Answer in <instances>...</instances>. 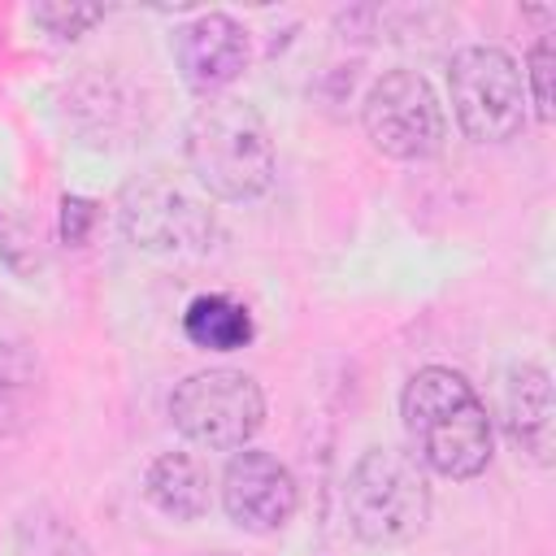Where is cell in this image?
I'll use <instances>...</instances> for the list:
<instances>
[{
	"instance_id": "3957f363",
	"label": "cell",
	"mask_w": 556,
	"mask_h": 556,
	"mask_svg": "<svg viewBox=\"0 0 556 556\" xmlns=\"http://www.w3.org/2000/svg\"><path fill=\"white\" fill-rule=\"evenodd\" d=\"M343 513L352 534L369 547H400L417 539L430 521L426 469L404 447H365L348 469Z\"/></svg>"
},
{
	"instance_id": "4fadbf2b",
	"label": "cell",
	"mask_w": 556,
	"mask_h": 556,
	"mask_svg": "<svg viewBox=\"0 0 556 556\" xmlns=\"http://www.w3.org/2000/svg\"><path fill=\"white\" fill-rule=\"evenodd\" d=\"M35 382L30 352H22V343H0V430H13L30 417Z\"/></svg>"
},
{
	"instance_id": "6da1fadb",
	"label": "cell",
	"mask_w": 556,
	"mask_h": 556,
	"mask_svg": "<svg viewBox=\"0 0 556 556\" xmlns=\"http://www.w3.org/2000/svg\"><path fill=\"white\" fill-rule=\"evenodd\" d=\"M400 417L408 434V452L421 469L469 482L491 465L495 430L473 382L447 365L417 369L400 391Z\"/></svg>"
},
{
	"instance_id": "8992f818",
	"label": "cell",
	"mask_w": 556,
	"mask_h": 556,
	"mask_svg": "<svg viewBox=\"0 0 556 556\" xmlns=\"http://www.w3.org/2000/svg\"><path fill=\"white\" fill-rule=\"evenodd\" d=\"M361 126L374 152L391 161H430L447 139L443 104L417 70H387L374 78L361 100Z\"/></svg>"
},
{
	"instance_id": "52a82bcc",
	"label": "cell",
	"mask_w": 556,
	"mask_h": 556,
	"mask_svg": "<svg viewBox=\"0 0 556 556\" xmlns=\"http://www.w3.org/2000/svg\"><path fill=\"white\" fill-rule=\"evenodd\" d=\"M122 235L152 256H204L217 239V222L208 204L161 174L135 178L117 200Z\"/></svg>"
},
{
	"instance_id": "8fae6325",
	"label": "cell",
	"mask_w": 556,
	"mask_h": 556,
	"mask_svg": "<svg viewBox=\"0 0 556 556\" xmlns=\"http://www.w3.org/2000/svg\"><path fill=\"white\" fill-rule=\"evenodd\" d=\"M143 500L169 521H200L213 504L204 460L191 452H161L143 473Z\"/></svg>"
},
{
	"instance_id": "5b68a950",
	"label": "cell",
	"mask_w": 556,
	"mask_h": 556,
	"mask_svg": "<svg viewBox=\"0 0 556 556\" xmlns=\"http://www.w3.org/2000/svg\"><path fill=\"white\" fill-rule=\"evenodd\" d=\"M447 100L465 139L504 143L526 126L521 65L495 43H465L447 65Z\"/></svg>"
},
{
	"instance_id": "ba28073f",
	"label": "cell",
	"mask_w": 556,
	"mask_h": 556,
	"mask_svg": "<svg viewBox=\"0 0 556 556\" xmlns=\"http://www.w3.org/2000/svg\"><path fill=\"white\" fill-rule=\"evenodd\" d=\"M222 508L248 534H278L300 508L295 473L261 447H239L222 469Z\"/></svg>"
},
{
	"instance_id": "2e32d148",
	"label": "cell",
	"mask_w": 556,
	"mask_h": 556,
	"mask_svg": "<svg viewBox=\"0 0 556 556\" xmlns=\"http://www.w3.org/2000/svg\"><path fill=\"white\" fill-rule=\"evenodd\" d=\"M0 261L13 269V274H35L39 269V248H35V230L0 204Z\"/></svg>"
},
{
	"instance_id": "7c38bea8",
	"label": "cell",
	"mask_w": 556,
	"mask_h": 556,
	"mask_svg": "<svg viewBox=\"0 0 556 556\" xmlns=\"http://www.w3.org/2000/svg\"><path fill=\"white\" fill-rule=\"evenodd\" d=\"M182 334L204 348V352H239L252 343L256 326H252V313L248 304H239L235 295H222V291H208V295H195L182 313Z\"/></svg>"
},
{
	"instance_id": "e0dca14e",
	"label": "cell",
	"mask_w": 556,
	"mask_h": 556,
	"mask_svg": "<svg viewBox=\"0 0 556 556\" xmlns=\"http://www.w3.org/2000/svg\"><path fill=\"white\" fill-rule=\"evenodd\" d=\"M91 222H96V204L83 200V195H65V204H61V235L70 243H83Z\"/></svg>"
},
{
	"instance_id": "7a4b0ae2",
	"label": "cell",
	"mask_w": 556,
	"mask_h": 556,
	"mask_svg": "<svg viewBox=\"0 0 556 556\" xmlns=\"http://www.w3.org/2000/svg\"><path fill=\"white\" fill-rule=\"evenodd\" d=\"M182 156L195 182L226 204H248L274 187V135L239 96H204L182 130Z\"/></svg>"
},
{
	"instance_id": "9c48e42d",
	"label": "cell",
	"mask_w": 556,
	"mask_h": 556,
	"mask_svg": "<svg viewBox=\"0 0 556 556\" xmlns=\"http://www.w3.org/2000/svg\"><path fill=\"white\" fill-rule=\"evenodd\" d=\"M248 30L230 13L208 9L174 30V65L200 96H226V87L248 70Z\"/></svg>"
},
{
	"instance_id": "277c9868",
	"label": "cell",
	"mask_w": 556,
	"mask_h": 556,
	"mask_svg": "<svg viewBox=\"0 0 556 556\" xmlns=\"http://www.w3.org/2000/svg\"><path fill=\"white\" fill-rule=\"evenodd\" d=\"M174 430L208 452H239L265 426V391L252 374L217 365L187 374L169 395Z\"/></svg>"
},
{
	"instance_id": "9a60e30c",
	"label": "cell",
	"mask_w": 556,
	"mask_h": 556,
	"mask_svg": "<svg viewBox=\"0 0 556 556\" xmlns=\"http://www.w3.org/2000/svg\"><path fill=\"white\" fill-rule=\"evenodd\" d=\"M30 17H35L48 35H56V39H78V35H87L96 22H104V9H100V4H74V0H43V4L30 9Z\"/></svg>"
},
{
	"instance_id": "5bb4252c",
	"label": "cell",
	"mask_w": 556,
	"mask_h": 556,
	"mask_svg": "<svg viewBox=\"0 0 556 556\" xmlns=\"http://www.w3.org/2000/svg\"><path fill=\"white\" fill-rule=\"evenodd\" d=\"M552 74H556V43L552 35H539L530 56H526V70H521V87H526V109H534L539 122H552Z\"/></svg>"
},
{
	"instance_id": "30bf717a",
	"label": "cell",
	"mask_w": 556,
	"mask_h": 556,
	"mask_svg": "<svg viewBox=\"0 0 556 556\" xmlns=\"http://www.w3.org/2000/svg\"><path fill=\"white\" fill-rule=\"evenodd\" d=\"M504 430L534 465H552L556 404H552V378L543 365L526 361V365L508 369V378H504Z\"/></svg>"
}]
</instances>
